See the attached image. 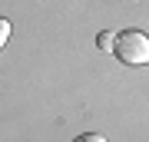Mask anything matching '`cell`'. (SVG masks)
<instances>
[{"mask_svg": "<svg viewBox=\"0 0 149 142\" xmlns=\"http://www.w3.org/2000/svg\"><path fill=\"white\" fill-rule=\"evenodd\" d=\"M7 40H10V23L0 20V43H7Z\"/></svg>", "mask_w": 149, "mask_h": 142, "instance_id": "277c9868", "label": "cell"}, {"mask_svg": "<svg viewBox=\"0 0 149 142\" xmlns=\"http://www.w3.org/2000/svg\"><path fill=\"white\" fill-rule=\"evenodd\" d=\"M73 142H106V139H103L100 132H83V136H76Z\"/></svg>", "mask_w": 149, "mask_h": 142, "instance_id": "3957f363", "label": "cell"}, {"mask_svg": "<svg viewBox=\"0 0 149 142\" xmlns=\"http://www.w3.org/2000/svg\"><path fill=\"white\" fill-rule=\"evenodd\" d=\"M116 60L126 66H146L149 63V37L143 30H123L116 37Z\"/></svg>", "mask_w": 149, "mask_h": 142, "instance_id": "6da1fadb", "label": "cell"}, {"mask_svg": "<svg viewBox=\"0 0 149 142\" xmlns=\"http://www.w3.org/2000/svg\"><path fill=\"white\" fill-rule=\"evenodd\" d=\"M116 37H119V33H109V30H103L100 37H96V46H100L103 53H116Z\"/></svg>", "mask_w": 149, "mask_h": 142, "instance_id": "7a4b0ae2", "label": "cell"}]
</instances>
